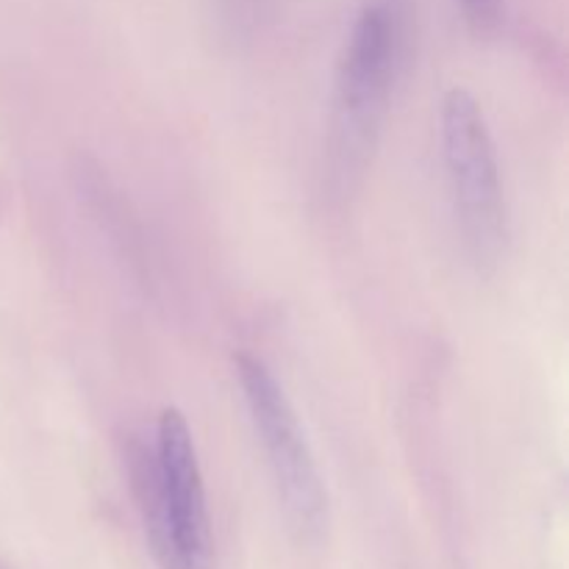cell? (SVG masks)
<instances>
[{
  "label": "cell",
  "mask_w": 569,
  "mask_h": 569,
  "mask_svg": "<svg viewBox=\"0 0 569 569\" xmlns=\"http://www.w3.org/2000/svg\"><path fill=\"white\" fill-rule=\"evenodd\" d=\"M133 498L150 553L161 569H209L211 520L203 472L187 417L164 409L153 445H128Z\"/></svg>",
  "instance_id": "6da1fadb"
},
{
  "label": "cell",
  "mask_w": 569,
  "mask_h": 569,
  "mask_svg": "<svg viewBox=\"0 0 569 569\" xmlns=\"http://www.w3.org/2000/svg\"><path fill=\"white\" fill-rule=\"evenodd\" d=\"M439 126L453 214L467 259L478 272H492L509 242V217L492 131L481 103L461 87H453L442 98Z\"/></svg>",
  "instance_id": "7a4b0ae2"
},
{
  "label": "cell",
  "mask_w": 569,
  "mask_h": 569,
  "mask_svg": "<svg viewBox=\"0 0 569 569\" xmlns=\"http://www.w3.org/2000/svg\"><path fill=\"white\" fill-rule=\"evenodd\" d=\"M398 17L389 3H367L356 14L333 76L331 150L337 176L365 167L381 131L398 64Z\"/></svg>",
  "instance_id": "3957f363"
},
{
  "label": "cell",
  "mask_w": 569,
  "mask_h": 569,
  "mask_svg": "<svg viewBox=\"0 0 569 569\" xmlns=\"http://www.w3.org/2000/svg\"><path fill=\"white\" fill-rule=\"evenodd\" d=\"M233 367L289 528L309 542L320 539L328 522L326 483L287 392L256 356L239 353Z\"/></svg>",
  "instance_id": "277c9868"
},
{
  "label": "cell",
  "mask_w": 569,
  "mask_h": 569,
  "mask_svg": "<svg viewBox=\"0 0 569 569\" xmlns=\"http://www.w3.org/2000/svg\"><path fill=\"white\" fill-rule=\"evenodd\" d=\"M459 6L467 26H470L476 33H487L498 26L503 0H459Z\"/></svg>",
  "instance_id": "5b68a950"
}]
</instances>
